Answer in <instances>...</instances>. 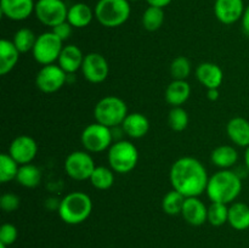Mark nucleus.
<instances>
[{"instance_id": "20", "label": "nucleus", "mask_w": 249, "mask_h": 248, "mask_svg": "<svg viewBox=\"0 0 249 248\" xmlns=\"http://www.w3.org/2000/svg\"><path fill=\"white\" fill-rule=\"evenodd\" d=\"M229 139L236 146L247 148L249 146V121L243 117H233L226 124Z\"/></svg>"}, {"instance_id": "9", "label": "nucleus", "mask_w": 249, "mask_h": 248, "mask_svg": "<svg viewBox=\"0 0 249 248\" xmlns=\"http://www.w3.org/2000/svg\"><path fill=\"white\" fill-rule=\"evenodd\" d=\"M65 173L73 180L85 181L89 180L96 168L94 158L88 151H73L66 157L63 163Z\"/></svg>"}, {"instance_id": "15", "label": "nucleus", "mask_w": 249, "mask_h": 248, "mask_svg": "<svg viewBox=\"0 0 249 248\" xmlns=\"http://www.w3.org/2000/svg\"><path fill=\"white\" fill-rule=\"evenodd\" d=\"M34 0H0L1 15L11 21H24L34 14Z\"/></svg>"}, {"instance_id": "28", "label": "nucleus", "mask_w": 249, "mask_h": 248, "mask_svg": "<svg viewBox=\"0 0 249 248\" xmlns=\"http://www.w3.org/2000/svg\"><path fill=\"white\" fill-rule=\"evenodd\" d=\"M165 14L164 10L160 9V7L156 6H148L147 9L143 11L142 18V27L148 32H156L163 26L164 23Z\"/></svg>"}, {"instance_id": "3", "label": "nucleus", "mask_w": 249, "mask_h": 248, "mask_svg": "<svg viewBox=\"0 0 249 248\" xmlns=\"http://www.w3.org/2000/svg\"><path fill=\"white\" fill-rule=\"evenodd\" d=\"M58 215L68 225L82 224L91 215V197L83 191H73L66 195L58 204Z\"/></svg>"}, {"instance_id": "35", "label": "nucleus", "mask_w": 249, "mask_h": 248, "mask_svg": "<svg viewBox=\"0 0 249 248\" xmlns=\"http://www.w3.org/2000/svg\"><path fill=\"white\" fill-rule=\"evenodd\" d=\"M18 237V230L14 224L5 223L0 226V243H4L7 247L14 245Z\"/></svg>"}, {"instance_id": "38", "label": "nucleus", "mask_w": 249, "mask_h": 248, "mask_svg": "<svg viewBox=\"0 0 249 248\" xmlns=\"http://www.w3.org/2000/svg\"><path fill=\"white\" fill-rule=\"evenodd\" d=\"M172 1L173 0H146L148 6H156V7H160V9L167 7Z\"/></svg>"}, {"instance_id": "12", "label": "nucleus", "mask_w": 249, "mask_h": 248, "mask_svg": "<svg viewBox=\"0 0 249 248\" xmlns=\"http://www.w3.org/2000/svg\"><path fill=\"white\" fill-rule=\"evenodd\" d=\"M80 71L85 80L91 84H100L104 83L109 74L108 61L101 53H89L84 56Z\"/></svg>"}, {"instance_id": "16", "label": "nucleus", "mask_w": 249, "mask_h": 248, "mask_svg": "<svg viewBox=\"0 0 249 248\" xmlns=\"http://www.w3.org/2000/svg\"><path fill=\"white\" fill-rule=\"evenodd\" d=\"M181 216L189 225L202 226L208 221V207L198 197H186Z\"/></svg>"}, {"instance_id": "13", "label": "nucleus", "mask_w": 249, "mask_h": 248, "mask_svg": "<svg viewBox=\"0 0 249 248\" xmlns=\"http://www.w3.org/2000/svg\"><path fill=\"white\" fill-rule=\"evenodd\" d=\"M9 153L19 165L33 162L38 155V143L28 135H19L11 141Z\"/></svg>"}, {"instance_id": "22", "label": "nucleus", "mask_w": 249, "mask_h": 248, "mask_svg": "<svg viewBox=\"0 0 249 248\" xmlns=\"http://www.w3.org/2000/svg\"><path fill=\"white\" fill-rule=\"evenodd\" d=\"M191 95V87L187 80H174L165 89V101L172 107H181Z\"/></svg>"}, {"instance_id": "18", "label": "nucleus", "mask_w": 249, "mask_h": 248, "mask_svg": "<svg viewBox=\"0 0 249 248\" xmlns=\"http://www.w3.org/2000/svg\"><path fill=\"white\" fill-rule=\"evenodd\" d=\"M84 53L74 44H68L63 46L61 55L57 60V65L67 73L68 75L73 74L77 71L82 70Z\"/></svg>"}, {"instance_id": "14", "label": "nucleus", "mask_w": 249, "mask_h": 248, "mask_svg": "<svg viewBox=\"0 0 249 248\" xmlns=\"http://www.w3.org/2000/svg\"><path fill=\"white\" fill-rule=\"evenodd\" d=\"M243 0H215L214 2V15L223 24H233L242 19L245 12Z\"/></svg>"}, {"instance_id": "23", "label": "nucleus", "mask_w": 249, "mask_h": 248, "mask_svg": "<svg viewBox=\"0 0 249 248\" xmlns=\"http://www.w3.org/2000/svg\"><path fill=\"white\" fill-rule=\"evenodd\" d=\"M19 53L12 40L1 39L0 41V74L6 75L11 72L19 60Z\"/></svg>"}, {"instance_id": "36", "label": "nucleus", "mask_w": 249, "mask_h": 248, "mask_svg": "<svg viewBox=\"0 0 249 248\" xmlns=\"http://www.w3.org/2000/svg\"><path fill=\"white\" fill-rule=\"evenodd\" d=\"M19 204H21V199L16 194L6 192L0 197V208L6 213H12V212L17 211L19 208Z\"/></svg>"}, {"instance_id": "17", "label": "nucleus", "mask_w": 249, "mask_h": 248, "mask_svg": "<svg viewBox=\"0 0 249 248\" xmlns=\"http://www.w3.org/2000/svg\"><path fill=\"white\" fill-rule=\"evenodd\" d=\"M196 78L206 89H219L224 80V72L216 63L202 62L196 68Z\"/></svg>"}, {"instance_id": "31", "label": "nucleus", "mask_w": 249, "mask_h": 248, "mask_svg": "<svg viewBox=\"0 0 249 248\" xmlns=\"http://www.w3.org/2000/svg\"><path fill=\"white\" fill-rule=\"evenodd\" d=\"M36 36L34 32L29 28H19L18 31L15 33L12 43L17 48V50L21 53H26L28 51L33 50L34 45H36Z\"/></svg>"}, {"instance_id": "8", "label": "nucleus", "mask_w": 249, "mask_h": 248, "mask_svg": "<svg viewBox=\"0 0 249 248\" xmlns=\"http://www.w3.org/2000/svg\"><path fill=\"white\" fill-rule=\"evenodd\" d=\"M63 46H65L63 41L58 36H56L53 31L44 32L36 36V45L32 50V53H33L34 60L39 65H53L60 57Z\"/></svg>"}, {"instance_id": "30", "label": "nucleus", "mask_w": 249, "mask_h": 248, "mask_svg": "<svg viewBox=\"0 0 249 248\" xmlns=\"http://www.w3.org/2000/svg\"><path fill=\"white\" fill-rule=\"evenodd\" d=\"M19 164L9 155L4 152L0 155V182L6 184L11 180H16Z\"/></svg>"}, {"instance_id": "43", "label": "nucleus", "mask_w": 249, "mask_h": 248, "mask_svg": "<svg viewBox=\"0 0 249 248\" xmlns=\"http://www.w3.org/2000/svg\"><path fill=\"white\" fill-rule=\"evenodd\" d=\"M128 1H139V0H128Z\"/></svg>"}, {"instance_id": "41", "label": "nucleus", "mask_w": 249, "mask_h": 248, "mask_svg": "<svg viewBox=\"0 0 249 248\" xmlns=\"http://www.w3.org/2000/svg\"><path fill=\"white\" fill-rule=\"evenodd\" d=\"M245 164L247 167V169L249 170V146L246 148V152H245Z\"/></svg>"}, {"instance_id": "34", "label": "nucleus", "mask_w": 249, "mask_h": 248, "mask_svg": "<svg viewBox=\"0 0 249 248\" xmlns=\"http://www.w3.org/2000/svg\"><path fill=\"white\" fill-rule=\"evenodd\" d=\"M229 220V206L224 203L212 202L208 207V223L212 226H223Z\"/></svg>"}, {"instance_id": "6", "label": "nucleus", "mask_w": 249, "mask_h": 248, "mask_svg": "<svg viewBox=\"0 0 249 248\" xmlns=\"http://www.w3.org/2000/svg\"><path fill=\"white\" fill-rule=\"evenodd\" d=\"M128 106L121 97L108 95L95 105L94 117L97 123L108 128L121 126L125 117L128 116Z\"/></svg>"}, {"instance_id": "1", "label": "nucleus", "mask_w": 249, "mask_h": 248, "mask_svg": "<svg viewBox=\"0 0 249 248\" xmlns=\"http://www.w3.org/2000/svg\"><path fill=\"white\" fill-rule=\"evenodd\" d=\"M170 185L185 197H199L208 185V173L201 160L181 157L173 163L169 172Z\"/></svg>"}, {"instance_id": "7", "label": "nucleus", "mask_w": 249, "mask_h": 248, "mask_svg": "<svg viewBox=\"0 0 249 248\" xmlns=\"http://www.w3.org/2000/svg\"><path fill=\"white\" fill-rule=\"evenodd\" d=\"M113 133L112 129L100 123H91L85 126L80 135L83 147L90 153H100L108 151L113 143Z\"/></svg>"}, {"instance_id": "27", "label": "nucleus", "mask_w": 249, "mask_h": 248, "mask_svg": "<svg viewBox=\"0 0 249 248\" xmlns=\"http://www.w3.org/2000/svg\"><path fill=\"white\" fill-rule=\"evenodd\" d=\"M89 180L95 189L108 190L114 184V172L105 165H96Z\"/></svg>"}, {"instance_id": "37", "label": "nucleus", "mask_w": 249, "mask_h": 248, "mask_svg": "<svg viewBox=\"0 0 249 248\" xmlns=\"http://www.w3.org/2000/svg\"><path fill=\"white\" fill-rule=\"evenodd\" d=\"M51 31H53V33L55 34L56 36H58V38L65 43V41L68 40V39L71 38V35H72L73 27L71 26L67 21H65L62 22V23L57 24L56 27H53Z\"/></svg>"}, {"instance_id": "32", "label": "nucleus", "mask_w": 249, "mask_h": 248, "mask_svg": "<svg viewBox=\"0 0 249 248\" xmlns=\"http://www.w3.org/2000/svg\"><path fill=\"white\" fill-rule=\"evenodd\" d=\"M192 71V65L186 56H178L170 63V75L174 80H186Z\"/></svg>"}, {"instance_id": "11", "label": "nucleus", "mask_w": 249, "mask_h": 248, "mask_svg": "<svg viewBox=\"0 0 249 248\" xmlns=\"http://www.w3.org/2000/svg\"><path fill=\"white\" fill-rule=\"evenodd\" d=\"M68 74L58 65L43 66L36 73V85L41 92L53 94L62 89L63 85L67 82Z\"/></svg>"}, {"instance_id": "26", "label": "nucleus", "mask_w": 249, "mask_h": 248, "mask_svg": "<svg viewBox=\"0 0 249 248\" xmlns=\"http://www.w3.org/2000/svg\"><path fill=\"white\" fill-rule=\"evenodd\" d=\"M16 181L21 186L27 189H34L39 186L41 181V172L36 165L28 163V164L19 165L18 173H17Z\"/></svg>"}, {"instance_id": "10", "label": "nucleus", "mask_w": 249, "mask_h": 248, "mask_svg": "<svg viewBox=\"0 0 249 248\" xmlns=\"http://www.w3.org/2000/svg\"><path fill=\"white\" fill-rule=\"evenodd\" d=\"M34 15L41 24L53 28L67 21L68 7L63 0H38Z\"/></svg>"}, {"instance_id": "24", "label": "nucleus", "mask_w": 249, "mask_h": 248, "mask_svg": "<svg viewBox=\"0 0 249 248\" xmlns=\"http://www.w3.org/2000/svg\"><path fill=\"white\" fill-rule=\"evenodd\" d=\"M211 160L220 169H230L237 163L238 152L233 146L220 145L212 151Z\"/></svg>"}, {"instance_id": "40", "label": "nucleus", "mask_w": 249, "mask_h": 248, "mask_svg": "<svg viewBox=\"0 0 249 248\" xmlns=\"http://www.w3.org/2000/svg\"><path fill=\"white\" fill-rule=\"evenodd\" d=\"M219 89H207V97L211 101H216L219 99Z\"/></svg>"}, {"instance_id": "5", "label": "nucleus", "mask_w": 249, "mask_h": 248, "mask_svg": "<svg viewBox=\"0 0 249 248\" xmlns=\"http://www.w3.org/2000/svg\"><path fill=\"white\" fill-rule=\"evenodd\" d=\"M107 159L114 173L128 174L138 165L139 151L130 141L117 140L107 151Z\"/></svg>"}, {"instance_id": "33", "label": "nucleus", "mask_w": 249, "mask_h": 248, "mask_svg": "<svg viewBox=\"0 0 249 248\" xmlns=\"http://www.w3.org/2000/svg\"><path fill=\"white\" fill-rule=\"evenodd\" d=\"M189 113L185 108L181 107H172L169 114H168V124L170 129L177 133L184 131L189 125Z\"/></svg>"}, {"instance_id": "25", "label": "nucleus", "mask_w": 249, "mask_h": 248, "mask_svg": "<svg viewBox=\"0 0 249 248\" xmlns=\"http://www.w3.org/2000/svg\"><path fill=\"white\" fill-rule=\"evenodd\" d=\"M229 225L237 231L249 229V206L243 202H233L229 206Z\"/></svg>"}, {"instance_id": "21", "label": "nucleus", "mask_w": 249, "mask_h": 248, "mask_svg": "<svg viewBox=\"0 0 249 248\" xmlns=\"http://www.w3.org/2000/svg\"><path fill=\"white\" fill-rule=\"evenodd\" d=\"M95 12L85 2H75L68 7L67 22L73 28H85L91 23Z\"/></svg>"}, {"instance_id": "39", "label": "nucleus", "mask_w": 249, "mask_h": 248, "mask_svg": "<svg viewBox=\"0 0 249 248\" xmlns=\"http://www.w3.org/2000/svg\"><path fill=\"white\" fill-rule=\"evenodd\" d=\"M242 28L246 33L249 34V5L246 6L245 12H243V16H242Z\"/></svg>"}, {"instance_id": "2", "label": "nucleus", "mask_w": 249, "mask_h": 248, "mask_svg": "<svg viewBox=\"0 0 249 248\" xmlns=\"http://www.w3.org/2000/svg\"><path fill=\"white\" fill-rule=\"evenodd\" d=\"M242 191V180L231 169H220L209 177L206 194L211 202L231 204Z\"/></svg>"}, {"instance_id": "29", "label": "nucleus", "mask_w": 249, "mask_h": 248, "mask_svg": "<svg viewBox=\"0 0 249 248\" xmlns=\"http://www.w3.org/2000/svg\"><path fill=\"white\" fill-rule=\"evenodd\" d=\"M186 197L182 196L180 192L175 191L174 189L164 195L162 199V209L168 215H179L181 214L182 207Z\"/></svg>"}, {"instance_id": "4", "label": "nucleus", "mask_w": 249, "mask_h": 248, "mask_svg": "<svg viewBox=\"0 0 249 248\" xmlns=\"http://www.w3.org/2000/svg\"><path fill=\"white\" fill-rule=\"evenodd\" d=\"M95 18L101 26L117 28L125 23L131 14L128 0H99L95 5Z\"/></svg>"}, {"instance_id": "42", "label": "nucleus", "mask_w": 249, "mask_h": 248, "mask_svg": "<svg viewBox=\"0 0 249 248\" xmlns=\"http://www.w3.org/2000/svg\"><path fill=\"white\" fill-rule=\"evenodd\" d=\"M0 248H7V246L4 245V243H0Z\"/></svg>"}, {"instance_id": "19", "label": "nucleus", "mask_w": 249, "mask_h": 248, "mask_svg": "<svg viewBox=\"0 0 249 248\" xmlns=\"http://www.w3.org/2000/svg\"><path fill=\"white\" fill-rule=\"evenodd\" d=\"M121 126L124 134H126L129 138L141 139L146 136L150 130V121L145 114L140 112H133L125 117Z\"/></svg>"}]
</instances>
